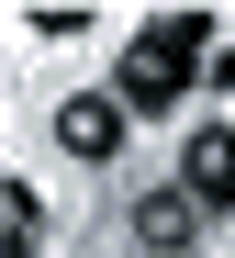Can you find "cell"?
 Here are the masks:
<instances>
[{
	"label": "cell",
	"instance_id": "1",
	"mask_svg": "<svg viewBox=\"0 0 235 258\" xmlns=\"http://www.w3.org/2000/svg\"><path fill=\"white\" fill-rule=\"evenodd\" d=\"M179 90H191V56H179L168 34H134V45H123V112H157Z\"/></svg>",
	"mask_w": 235,
	"mask_h": 258
},
{
	"label": "cell",
	"instance_id": "2",
	"mask_svg": "<svg viewBox=\"0 0 235 258\" xmlns=\"http://www.w3.org/2000/svg\"><path fill=\"white\" fill-rule=\"evenodd\" d=\"M56 146L67 157H112L123 146V90H67L56 101Z\"/></svg>",
	"mask_w": 235,
	"mask_h": 258
},
{
	"label": "cell",
	"instance_id": "5",
	"mask_svg": "<svg viewBox=\"0 0 235 258\" xmlns=\"http://www.w3.org/2000/svg\"><path fill=\"white\" fill-rule=\"evenodd\" d=\"M45 247V202H34V180H0V258H34Z\"/></svg>",
	"mask_w": 235,
	"mask_h": 258
},
{
	"label": "cell",
	"instance_id": "4",
	"mask_svg": "<svg viewBox=\"0 0 235 258\" xmlns=\"http://www.w3.org/2000/svg\"><path fill=\"white\" fill-rule=\"evenodd\" d=\"M191 236H202V202H191V191H146V202H134V247H157V258H179Z\"/></svg>",
	"mask_w": 235,
	"mask_h": 258
},
{
	"label": "cell",
	"instance_id": "3",
	"mask_svg": "<svg viewBox=\"0 0 235 258\" xmlns=\"http://www.w3.org/2000/svg\"><path fill=\"white\" fill-rule=\"evenodd\" d=\"M179 191H191L202 213H224V202H235V135H224V123H202V135L179 146Z\"/></svg>",
	"mask_w": 235,
	"mask_h": 258
}]
</instances>
